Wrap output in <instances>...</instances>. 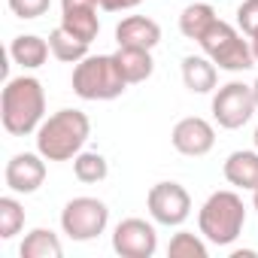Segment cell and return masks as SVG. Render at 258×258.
Returning a JSON list of instances; mask_svg holds the SVG:
<instances>
[{"label": "cell", "instance_id": "obj_1", "mask_svg": "<svg viewBox=\"0 0 258 258\" xmlns=\"http://www.w3.org/2000/svg\"><path fill=\"white\" fill-rule=\"evenodd\" d=\"M46 115V91L43 82L34 76H16L7 82L0 94V121H4L7 134L13 137H28L37 134Z\"/></svg>", "mask_w": 258, "mask_h": 258}, {"label": "cell", "instance_id": "obj_2", "mask_svg": "<svg viewBox=\"0 0 258 258\" xmlns=\"http://www.w3.org/2000/svg\"><path fill=\"white\" fill-rule=\"evenodd\" d=\"M91 121L82 109H58L37 127V152L46 161H70L82 152Z\"/></svg>", "mask_w": 258, "mask_h": 258}, {"label": "cell", "instance_id": "obj_3", "mask_svg": "<svg viewBox=\"0 0 258 258\" xmlns=\"http://www.w3.org/2000/svg\"><path fill=\"white\" fill-rule=\"evenodd\" d=\"M246 225V207L237 191H213L201 213H198V228L207 243L213 246H231Z\"/></svg>", "mask_w": 258, "mask_h": 258}, {"label": "cell", "instance_id": "obj_4", "mask_svg": "<svg viewBox=\"0 0 258 258\" xmlns=\"http://www.w3.org/2000/svg\"><path fill=\"white\" fill-rule=\"evenodd\" d=\"M127 88L112 55H85L73 67V91L82 100H115Z\"/></svg>", "mask_w": 258, "mask_h": 258}, {"label": "cell", "instance_id": "obj_5", "mask_svg": "<svg viewBox=\"0 0 258 258\" xmlns=\"http://www.w3.org/2000/svg\"><path fill=\"white\" fill-rule=\"evenodd\" d=\"M198 46L204 49V55L228 73H243L255 67V55H252V43L243 40V34H237L228 22L216 19L213 28L198 40Z\"/></svg>", "mask_w": 258, "mask_h": 258}, {"label": "cell", "instance_id": "obj_6", "mask_svg": "<svg viewBox=\"0 0 258 258\" xmlns=\"http://www.w3.org/2000/svg\"><path fill=\"white\" fill-rule=\"evenodd\" d=\"M106 222H109V210L97 198H73L61 210V228L76 243L100 237L106 231Z\"/></svg>", "mask_w": 258, "mask_h": 258}, {"label": "cell", "instance_id": "obj_7", "mask_svg": "<svg viewBox=\"0 0 258 258\" xmlns=\"http://www.w3.org/2000/svg\"><path fill=\"white\" fill-rule=\"evenodd\" d=\"M255 91L252 85L246 82H228L222 85L216 94H213V118L219 121V127H225V131H237V127H243L252 112H255Z\"/></svg>", "mask_w": 258, "mask_h": 258}, {"label": "cell", "instance_id": "obj_8", "mask_svg": "<svg viewBox=\"0 0 258 258\" xmlns=\"http://www.w3.org/2000/svg\"><path fill=\"white\" fill-rule=\"evenodd\" d=\"M146 207L158 225L179 228L191 216V195L179 182H155L146 195Z\"/></svg>", "mask_w": 258, "mask_h": 258}, {"label": "cell", "instance_id": "obj_9", "mask_svg": "<svg viewBox=\"0 0 258 258\" xmlns=\"http://www.w3.org/2000/svg\"><path fill=\"white\" fill-rule=\"evenodd\" d=\"M112 249L121 258H152L158 249L155 225L146 219H121L112 231Z\"/></svg>", "mask_w": 258, "mask_h": 258}, {"label": "cell", "instance_id": "obj_10", "mask_svg": "<svg viewBox=\"0 0 258 258\" xmlns=\"http://www.w3.org/2000/svg\"><path fill=\"white\" fill-rule=\"evenodd\" d=\"M170 143L179 155H188V158H201L207 155L213 146H216V127L201 118V115H188V118H179L173 124V134H170Z\"/></svg>", "mask_w": 258, "mask_h": 258}, {"label": "cell", "instance_id": "obj_11", "mask_svg": "<svg viewBox=\"0 0 258 258\" xmlns=\"http://www.w3.org/2000/svg\"><path fill=\"white\" fill-rule=\"evenodd\" d=\"M7 188L16 195H34L46 182V158L40 152H19L7 164Z\"/></svg>", "mask_w": 258, "mask_h": 258}, {"label": "cell", "instance_id": "obj_12", "mask_svg": "<svg viewBox=\"0 0 258 258\" xmlns=\"http://www.w3.org/2000/svg\"><path fill=\"white\" fill-rule=\"evenodd\" d=\"M115 43L118 46H131V49H155L161 43V28L155 19L146 16H127L115 25Z\"/></svg>", "mask_w": 258, "mask_h": 258}, {"label": "cell", "instance_id": "obj_13", "mask_svg": "<svg viewBox=\"0 0 258 258\" xmlns=\"http://www.w3.org/2000/svg\"><path fill=\"white\" fill-rule=\"evenodd\" d=\"M225 179L234 185V188H243V191H255L258 188V149H237L225 158V167H222Z\"/></svg>", "mask_w": 258, "mask_h": 258}, {"label": "cell", "instance_id": "obj_14", "mask_svg": "<svg viewBox=\"0 0 258 258\" xmlns=\"http://www.w3.org/2000/svg\"><path fill=\"white\" fill-rule=\"evenodd\" d=\"M121 76L127 85H137V82H146L155 70V61H152V52L149 49H131V46H118L112 52Z\"/></svg>", "mask_w": 258, "mask_h": 258}, {"label": "cell", "instance_id": "obj_15", "mask_svg": "<svg viewBox=\"0 0 258 258\" xmlns=\"http://www.w3.org/2000/svg\"><path fill=\"white\" fill-rule=\"evenodd\" d=\"M182 82L191 94H210L219 82L216 64L207 55H185L182 58Z\"/></svg>", "mask_w": 258, "mask_h": 258}, {"label": "cell", "instance_id": "obj_16", "mask_svg": "<svg viewBox=\"0 0 258 258\" xmlns=\"http://www.w3.org/2000/svg\"><path fill=\"white\" fill-rule=\"evenodd\" d=\"M49 43L43 40V37H37V34H22V37H16L13 43H10V58L19 64V67H25V70H37V67H43L46 64V58H49Z\"/></svg>", "mask_w": 258, "mask_h": 258}, {"label": "cell", "instance_id": "obj_17", "mask_svg": "<svg viewBox=\"0 0 258 258\" xmlns=\"http://www.w3.org/2000/svg\"><path fill=\"white\" fill-rule=\"evenodd\" d=\"M19 255H22V258H61V255H64V246H61V240H58L55 231H49V228H34V231L22 240Z\"/></svg>", "mask_w": 258, "mask_h": 258}, {"label": "cell", "instance_id": "obj_18", "mask_svg": "<svg viewBox=\"0 0 258 258\" xmlns=\"http://www.w3.org/2000/svg\"><path fill=\"white\" fill-rule=\"evenodd\" d=\"M216 19H219V16H216V10H213L210 4H191V7H185L182 16H179V31H182L185 40H195V43H198V40L213 28Z\"/></svg>", "mask_w": 258, "mask_h": 258}, {"label": "cell", "instance_id": "obj_19", "mask_svg": "<svg viewBox=\"0 0 258 258\" xmlns=\"http://www.w3.org/2000/svg\"><path fill=\"white\" fill-rule=\"evenodd\" d=\"M88 46H91V43L73 37V34L64 31L61 25L49 34V49H52V55H55L58 61H64V64H79V61L88 55Z\"/></svg>", "mask_w": 258, "mask_h": 258}, {"label": "cell", "instance_id": "obj_20", "mask_svg": "<svg viewBox=\"0 0 258 258\" xmlns=\"http://www.w3.org/2000/svg\"><path fill=\"white\" fill-rule=\"evenodd\" d=\"M61 28L70 31L73 37L91 43L97 40L100 34V19H97V10H76V13H61Z\"/></svg>", "mask_w": 258, "mask_h": 258}, {"label": "cell", "instance_id": "obj_21", "mask_svg": "<svg viewBox=\"0 0 258 258\" xmlns=\"http://www.w3.org/2000/svg\"><path fill=\"white\" fill-rule=\"evenodd\" d=\"M73 173H76L79 182L94 185V182H103V179H106L109 164H106V158H103L100 152H79V155L73 158Z\"/></svg>", "mask_w": 258, "mask_h": 258}, {"label": "cell", "instance_id": "obj_22", "mask_svg": "<svg viewBox=\"0 0 258 258\" xmlns=\"http://www.w3.org/2000/svg\"><path fill=\"white\" fill-rule=\"evenodd\" d=\"M167 255H170V258H207L210 249H207V243H204L198 234H191V231H176V234L170 237V243H167Z\"/></svg>", "mask_w": 258, "mask_h": 258}, {"label": "cell", "instance_id": "obj_23", "mask_svg": "<svg viewBox=\"0 0 258 258\" xmlns=\"http://www.w3.org/2000/svg\"><path fill=\"white\" fill-rule=\"evenodd\" d=\"M25 228V207L16 198H0V237L13 240Z\"/></svg>", "mask_w": 258, "mask_h": 258}, {"label": "cell", "instance_id": "obj_24", "mask_svg": "<svg viewBox=\"0 0 258 258\" xmlns=\"http://www.w3.org/2000/svg\"><path fill=\"white\" fill-rule=\"evenodd\" d=\"M7 4H10L16 19H28L31 22V19H40V16L49 13L52 0H7Z\"/></svg>", "mask_w": 258, "mask_h": 258}, {"label": "cell", "instance_id": "obj_25", "mask_svg": "<svg viewBox=\"0 0 258 258\" xmlns=\"http://www.w3.org/2000/svg\"><path fill=\"white\" fill-rule=\"evenodd\" d=\"M237 28L246 37L258 34V0H243V4L237 7Z\"/></svg>", "mask_w": 258, "mask_h": 258}, {"label": "cell", "instance_id": "obj_26", "mask_svg": "<svg viewBox=\"0 0 258 258\" xmlns=\"http://www.w3.org/2000/svg\"><path fill=\"white\" fill-rule=\"evenodd\" d=\"M100 0H61V13H76V10H97Z\"/></svg>", "mask_w": 258, "mask_h": 258}, {"label": "cell", "instance_id": "obj_27", "mask_svg": "<svg viewBox=\"0 0 258 258\" xmlns=\"http://www.w3.org/2000/svg\"><path fill=\"white\" fill-rule=\"evenodd\" d=\"M140 0H100V10L106 13H121V10H134Z\"/></svg>", "mask_w": 258, "mask_h": 258}, {"label": "cell", "instance_id": "obj_28", "mask_svg": "<svg viewBox=\"0 0 258 258\" xmlns=\"http://www.w3.org/2000/svg\"><path fill=\"white\" fill-rule=\"evenodd\" d=\"M231 258H255V252L252 249H237V252H231Z\"/></svg>", "mask_w": 258, "mask_h": 258}, {"label": "cell", "instance_id": "obj_29", "mask_svg": "<svg viewBox=\"0 0 258 258\" xmlns=\"http://www.w3.org/2000/svg\"><path fill=\"white\" fill-rule=\"evenodd\" d=\"M249 43H252V55H255V64H258V34L249 37Z\"/></svg>", "mask_w": 258, "mask_h": 258}, {"label": "cell", "instance_id": "obj_30", "mask_svg": "<svg viewBox=\"0 0 258 258\" xmlns=\"http://www.w3.org/2000/svg\"><path fill=\"white\" fill-rule=\"evenodd\" d=\"M252 207H255V210H258V188H255V191H252Z\"/></svg>", "mask_w": 258, "mask_h": 258}, {"label": "cell", "instance_id": "obj_31", "mask_svg": "<svg viewBox=\"0 0 258 258\" xmlns=\"http://www.w3.org/2000/svg\"><path fill=\"white\" fill-rule=\"evenodd\" d=\"M252 91H255V103H258V79L252 82Z\"/></svg>", "mask_w": 258, "mask_h": 258}, {"label": "cell", "instance_id": "obj_32", "mask_svg": "<svg viewBox=\"0 0 258 258\" xmlns=\"http://www.w3.org/2000/svg\"><path fill=\"white\" fill-rule=\"evenodd\" d=\"M252 140H255V149H258V127H255V134H252Z\"/></svg>", "mask_w": 258, "mask_h": 258}]
</instances>
